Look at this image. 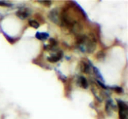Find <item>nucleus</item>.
Wrapping results in <instances>:
<instances>
[{"label":"nucleus","mask_w":128,"mask_h":119,"mask_svg":"<svg viewBox=\"0 0 128 119\" xmlns=\"http://www.w3.org/2000/svg\"><path fill=\"white\" fill-rule=\"evenodd\" d=\"M62 56H63V52L61 51H58L56 54L53 55L50 57H48V60L52 63H56V62L59 61L62 58Z\"/></svg>","instance_id":"nucleus-5"},{"label":"nucleus","mask_w":128,"mask_h":119,"mask_svg":"<svg viewBox=\"0 0 128 119\" xmlns=\"http://www.w3.org/2000/svg\"><path fill=\"white\" fill-rule=\"evenodd\" d=\"M78 85H80V86L84 88H88V82H87L86 79L84 77H80L78 79Z\"/></svg>","instance_id":"nucleus-7"},{"label":"nucleus","mask_w":128,"mask_h":119,"mask_svg":"<svg viewBox=\"0 0 128 119\" xmlns=\"http://www.w3.org/2000/svg\"><path fill=\"white\" fill-rule=\"evenodd\" d=\"M113 106H112V103L111 101H108L106 103V111L108 113H109L111 111H112V109Z\"/></svg>","instance_id":"nucleus-10"},{"label":"nucleus","mask_w":128,"mask_h":119,"mask_svg":"<svg viewBox=\"0 0 128 119\" xmlns=\"http://www.w3.org/2000/svg\"><path fill=\"white\" fill-rule=\"evenodd\" d=\"M31 11L28 8H23L16 12V16L21 20H25L30 16Z\"/></svg>","instance_id":"nucleus-4"},{"label":"nucleus","mask_w":128,"mask_h":119,"mask_svg":"<svg viewBox=\"0 0 128 119\" xmlns=\"http://www.w3.org/2000/svg\"><path fill=\"white\" fill-rule=\"evenodd\" d=\"M98 83L100 84V86H101L102 87V88H106V86L104 85V84L101 82H100V81H98Z\"/></svg>","instance_id":"nucleus-15"},{"label":"nucleus","mask_w":128,"mask_h":119,"mask_svg":"<svg viewBox=\"0 0 128 119\" xmlns=\"http://www.w3.org/2000/svg\"><path fill=\"white\" fill-rule=\"evenodd\" d=\"M38 2L41 4H43L44 6H50L52 3L51 1H38Z\"/></svg>","instance_id":"nucleus-11"},{"label":"nucleus","mask_w":128,"mask_h":119,"mask_svg":"<svg viewBox=\"0 0 128 119\" xmlns=\"http://www.w3.org/2000/svg\"><path fill=\"white\" fill-rule=\"evenodd\" d=\"M119 111V118L120 119H128V106L124 102L121 100H118Z\"/></svg>","instance_id":"nucleus-1"},{"label":"nucleus","mask_w":128,"mask_h":119,"mask_svg":"<svg viewBox=\"0 0 128 119\" xmlns=\"http://www.w3.org/2000/svg\"><path fill=\"white\" fill-rule=\"evenodd\" d=\"M49 19L51 20L52 22L58 24V25H61V21H60V14L58 13V10L56 8L52 10L48 15Z\"/></svg>","instance_id":"nucleus-3"},{"label":"nucleus","mask_w":128,"mask_h":119,"mask_svg":"<svg viewBox=\"0 0 128 119\" xmlns=\"http://www.w3.org/2000/svg\"><path fill=\"white\" fill-rule=\"evenodd\" d=\"M80 68H81V70L84 73H90V66L89 64H88L86 62H82L81 63V64H80Z\"/></svg>","instance_id":"nucleus-6"},{"label":"nucleus","mask_w":128,"mask_h":119,"mask_svg":"<svg viewBox=\"0 0 128 119\" xmlns=\"http://www.w3.org/2000/svg\"><path fill=\"white\" fill-rule=\"evenodd\" d=\"M114 90L116 91V92H118V93H121L122 90L121 88H120V87H116L114 88Z\"/></svg>","instance_id":"nucleus-14"},{"label":"nucleus","mask_w":128,"mask_h":119,"mask_svg":"<svg viewBox=\"0 0 128 119\" xmlns=\"http://www.w3.org/2000/svg\"><path fill=\"white\" fill-rule=\"evenodd\" d=\"M29 25L34 29H38L39 27V23L36 20H30L29 22Z\"/></svg>","instance_id":"nucleus-9"},{"label":"nucleus","mask_w":128,"mask_h":119,"mask_svg":"<svg viewBox=\"0 0 128 119\" xmlns=\"http://www.w3.org/2000/svg\"><path fill=\"white\" fill-rule=\"evenodd\" d=\"M0 6H2L10 7L12 6V4L7 2H5V1H0Z\"/></svg>","instance_id":"nucleus-12"},{"label":"nucleus","mask_w":128,"mask_h":119,"mask_svg":"<svg viewBox=\"0 0 128 119\" xmlns=\"http://www.w3.org/2000/svg\"><path fill=\"white\" fill-rule=\"evenodd\" d=\"M104 56L105 54H104V52H99L98 54H97V58H98V59H102L104 57Z\"/></svg>","instance_id":"nucleus-13"},{"label":"nucleus","mask_w":128,"mask_h":119,"mask_svg":"<svg viewBox=\"0 0 128 119\" xmlns=\"http://www.w3.org/2000/svg\"><path fill=\"white\" fill-rule=\"evenodd\" d=\"M96 47H97V42H96V38H95V36H92L90 37H88L86 46H85V52L91 54L96 50Z\"/></svg>","instance_id":"nucleus-2"},{"label":"nucleus","mask_w":128,"mask_h":119,"mask_svg":"<svg viewBox=\"0 0 128 119\" xmlns=\"http://www.w3.org/2000/svg\"><path fill=\"white\" fill-rule=\"evenodd\" d=\"M36 37L38 40H45L46 39L48 38L49 37V34L47 33H40V32H37L36 34Z\"/></svg>","instance_id":"nucleus-8"}]
</instances>
